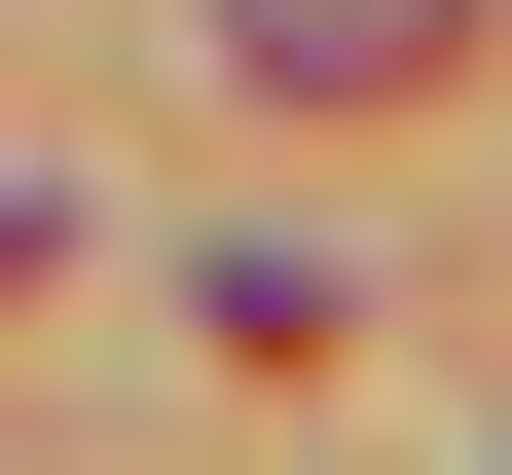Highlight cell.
I'll return each instance as SVG.
<instances>
[{
    "label": "cell",
    "instance_id": "6da1fadb",
    "mask_svg": "<svg viewBox=\"0 0 512 475\" xmlns=\"http://www.w3.org/2000/svg\"><path fill=\"white\" fill-rule=\"evenodd\" d=\"M220 74H293V110H403V74H476V0H256Z\"/></svg>",
    "mask_w": 512,
    "mask_h": 475
}]
</instances>
